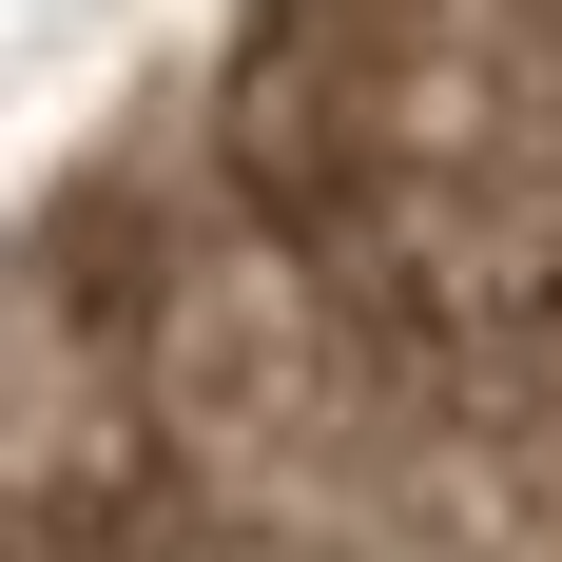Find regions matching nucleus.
Listing matches in <instances>:
<instances>
[{
	"mask_svg": "<svg viewBox=\"0 0 562 562\" xmlns=\"http://www.w3.org/2000/svg\"><path fill=\"white\" fill-rule=\"evenodd\" d=\"M0 562H272V543L214 524V505H175V524H40V543H0Z\"/></svg>",
	"mask_w": 562,
	"mask_h": 562,
	"instance_id": "nucleus-1",
	"label": "nucleus"
}]
</instances>
